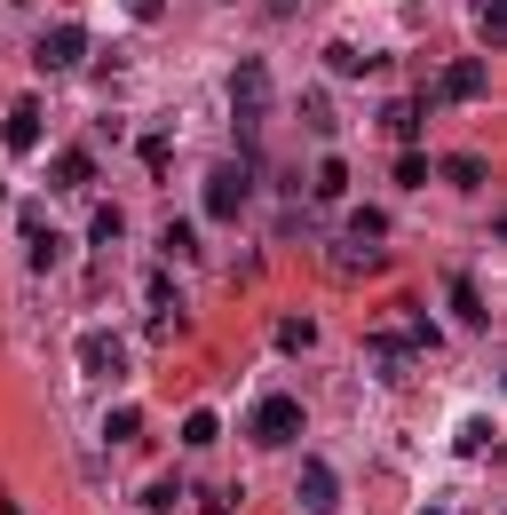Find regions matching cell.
I'll return each instance as SVG.
<instances>
[{"label":"cell","mask_w":507,"mask_h":515,"mask_svg":"<svg viewBox=\"0 0 507 515\" xmlns=\"http://www.w3.org/2000/svg\"><path fill=\"white\" fill-rule=\"evenodd\" d=\"M302 428H309V412L294 405V397H262L254 420H246V436H254V444H302Z\"/></svg>","instance_id":"1"},{"label":"cell","mask_w":507,"mask_h":515,"mask_svg":"<svg viewBox=\"0 0 507 515\" xmlns=\"http://www.w3.org/2000/svg\"><path fill=\"white\" fill-rule=\"evenodd\" d=\"M246 199H254V167H238V159H230V167H214V175H206V214H214V222L246 214Z\"/></svg>","instance_id":"2"},{"label":"cell","mask_w":507,"mask_h":515,"mask_svg":"<svg viewBox=\"0 0 507 515\" xmlns=\"http://www.w3.org/2000/svg\"><path fill=\"white\" fill-rule=\"evenodd\" d=\"M230 111H238V127H262V111H270V72L262 64H246L230 80Z\"/></svg>","instance_id":"3"},{"label":"cell","mask_w":507,"mask_h":515,"mask_svg":"<svg viewBox=\"0 0 507 515\" xmlns=\"http://www.w3.org/2000/svg\"><path fill=\"white\" fill-rule=\"evenodd\" d=\"M80 56H88V32L80 24H48L40 32V72H72Z\"/></svg>","instance_id":"4"},{"label":"cell","mask_w":507,"mask_h":515,"mask_svg":"<svg viewBox=\"0 0 507 515\" xmlns=\"http://www.w3.org/2000/svg\"><path fill=\"white\" fill-rule=\"evenodd\" d=\"M484 96H492V72H484V64H452L428 103H484Z\"/></svg>","instance_id":"5"},{"label":"cell","mask_w":507,"mask_h":515,"mask_svg":"<svg viewBox=\"0 0 507 515\" xmlns=\"http://www.w3.org/2000/svg\"><path fill=\"white\" fill-rule=\"evenodd\" d=\"M80 365H88L96 381L127 373V341H119V333H88V341H80Z\"/></svg>","instance_id":"6"},{"label":"cell","mask_w":507,"mask_h":515,"mask_svg":"<svg viewBox=\"0 0 507 515\" xmlns=\"http://www.w3.org/2000/svg\"><path fill=\"white\" fill-rule=\"evenodd\" d=\"M333 500H341L333 468H325V460H309V468H302V508H309V515H333Z\"/></svg>","instance_id":"7"},{"label":"cell","mask_w":507,"mask_h":515,"mask_svg":"<svg viewBox=\"0 0 507 515\" xmlns=\"http://www.w3.org/2000/svg\"><path fill=\"white\" fill-rule=\"evenodd\" d=\"M0 135H8V151H32V143H40V103H16Z\"/></svg>","instance_id":"8"},{"label":"cell","mask_w":507,"mask_h":515,"mask_svg":"<svg viewBox=\"0 0 507 515\" xmlns=\"http://www.w3.org/2000/svg\"><path fill=\"white\" fill-rule=\"evenodd\" d=\"M420 119H428V103H389V111H381V127H389V135H397V143H412V135H420Z\"/></svg>","instance_id":"9"},{"label":"cell","mask_w":507,"mask_h":515,"mask_svg":"<svg viewBox=\"0 0 507 515\" xmlns=\"http://www.w3.org/2000/svg\"><path fill=\"white\" fill-rule=\"evenodd\" d=\"M444 183H460V191H484V183H492V167H484L476 151H460V159H444Z\"/></svg>","instance_id":"10"},{"label":"cell","mask_w":507,"mask_h":515,"mask_svg":"<svg viewBox=\"0 0 507 515\" xmlns=\"http://www.w3.org/2000/svg\"><path fill=\"white\" fill-rule=\"evenodd\" d=\"M381 238H389L381 206H357V214H349V246H381Z\"/></svg>","instance_id":"11"},{"label":"cell","mask_w":507,"mask_h":515,"mask_svg":"<svg viewBox=\"0 0 507 515\" xmlns=\"http://www.w3.org/2000/svg\"><path fill=\"white\" fill-rule=\"evenodd\" d=\"M341 191H349V167H341V159H325V167H317V191H309V199H317V206H341Z\"/></svg>","instance_id":"12"},{"label":"cell","mask_w":507,"mask_h":515,"mask_svg":"<svg viewBox=\"0 0 507 515\" xmlns=\"http://www.w3.org/2000/svg\"><path fill=\"white\" fill-rule=\"evenodd\" d=\"M159 246H167V262H191V254H199V230H191V222H167Z\"/></svg>","instance_id":"13"},{"label":"cell","mask_w":507,"mask_h":515,"mask_svg":"<svg viewBox=\"0 0 507 515\" xmlns=\"http://www.w3.org/2000/svg\"><path fill=\"white\" fill-rule=\"evenodd\" d=\"M452 309H460V317H468V325H492V317H484V294H476V286H468V278H452Z\"/></svg>","instance_id":"14"},{"label":"cell","mask_w":507,"mask_h":515,"mask_svg":"<svg viewBox=\"0 0 507 515\" xmlns=\"http://www.w3.org/2000/svg\"><path fill=\"white\" fill-rule=\"evenodd\" d=\"M214 436H222V420H214V412H191V420H183V444H191V452L214 444Z\"/></svg>","instance_id":"15"},{"label":"cell","mask_w":507,"mask_h":515,"mask_svg":"<svg viewBox=\"0 0 507 515\" xmlns=\"http://www.w3.org/2000/svg\"><path fill=\"white\" fill-rule=\"evenodd\" d=\"M119 230H127V214H119V206H96V222H88V238H96V246H111Z\"/></svg>","instance_id":"16"},{"label":"cell","mask_w":507,"mask_h":515,"mask_svg":"<svg viewBox=\"0 0 507 515\" xmlns=\"http://www.w3.org/2000/svg\"><path fill=\"white\" fill-rule=\"evenodd\" d=\"M325 64H333V72H341V80H365V72H373V64H365V56H357V48H325Z\"/></svg>","instance_id":"17"},{"label":"cell","mask_w":507,"mask_h":515,"mask_svg":"<svg viewBox=\"0 0 507 515\" xmlns=\"http://www.w3.org/2000/svg\"><path fill=\"white\" fill-rule=\"evenodd\" d=\"M309 341H317V325H309V317H286V325H278V349H309Z\"/></svg>","instance_id":"18"},{"label":"cell","mask_w":507,"mask_h":515,"mask_svg":"<svg viewBox=\"0 0 507 515\" xmlns=\"http://www.w3.org/2000/svg\"><path fill=\"white\" fill-rule=\"evenodd\" d=\"M151 309H159V325H175V278H151Z\"/></svg>","instance_id":"19"},{"label":"cell","mask_w":507,"mask_h":515,"mask_svg":"<svg viewBox=\"0 0 507 515\" xmlns=\"http://www.w3.org/2000/svg\"><path fill=\"white\" fill-rule=\"evenodd\" d=\"M476 24H484V40H507V0H484V16H476Z\"/></svg>","instance_id":"20"},{"label":"cell","mask_w":507,"mask_h":515,"mask_svg":"<svg viewBox=\"0 0 507 515\" xmlns=\"http://www.w3.org/2000/svg\"><path fill=\"white\" fill-rule=\"evenodd\" d=\"M397 183H405V191H420V183H428V159H420V151H405V159H397Z\"/></svg>","instance_id":"21"},{"label":"cell","mask_w":507,"mask_h":515,"mask_svg":"<svg viewBox=\"0 0 507 515\" xmlns=\"http://www.w3.org/2000/svg\"><path fill=\"white\" fill-rule=\"evenodd\" d=\"M56 183H88V151H64L56 159Z\"/></svg>","instance_id":"22"},{"label":"cell","mask_w":507,"mask_h":515,"mask_svg":"<svg viewBox=\"0 0 507 515\" xmlns=\"http://www.w3.org/2000/svg\"><path fill=\"white\" fill-rule=\"evenodd\" d=\"M175 492H183V484H175V476H159V484L143 492V508H159V515H167V508H175Z\"/></svg>","instance_id":"23"},{"label":"cell","mask_w":507,"mask_h":515,"mask_svg":"<svg viewBox=\"0 0 507 515\" xmlns=\"http://www.w3.org/2000/svg\"><path fill=\"white\" fill-rule=\"evenodd\" d=\"M0 515H16V500H0Z\"/></svg>","instance_id":"24"}]
</instances>
